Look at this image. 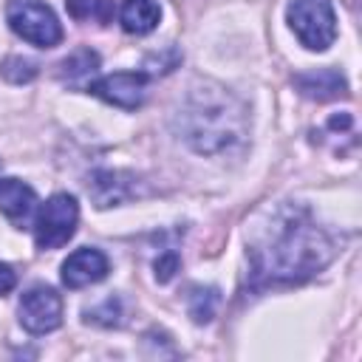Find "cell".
<instances>
[{"instance_id": "obj_1", "label": "cell", "mask_w": 362, "mask_h": 362, "mask_svg": "<svg viewBox=\"0 0 362 362\" xmlns=\"http://www.w3.org/2000/svg\"><path fill=\"white\" fill-rule=\"evenodd\" d=\"M249 255L260 280L297 283L328 266L337 255V243L311 221L305 206L286 204L269 215V223L260 229Z\"/></svg>"}, {"instance_id": "obj_2", "label": "cell", "mask_w": 362, "mask_h": 362, "mask_svg": "<svg viewBox=\"0 0 362 362\" xmlns=\"http://www.w3.org/2000/svg\"><path fill=\"white\" fill-rule=\"evenodd\" d=\"M175 130L195 153H223L246 136V107L215 82L192 88L175 113Z\"/></svg>"}, {"instance_id": "obj_3", "label": "cell", "mask_w": 362, "mask_h": 362, "mask_svg": "<svg viewBox=\"0 0 362 362\" xmlns=\"http://www.w3.org/2000/svg\"><path fill=\"white\" fill-rule=\"evenodd\" d=\"M6 20L17 37L37 48H54L62 42V25L42 0H8Z\"/></svg>"}, {"instance_id": "obj_4", "label": "cell", "mask_w": 362, "mask_h": 362, "mask_svg": "<svg viewBox=\"0 0 362 362\" xmlns=\"http://www.w3.org/2000/svg\"><path fill=\"white\" fill-rule=\"evenodd\" d=\"M288 25L308 51H325L337 40V14L331 0H291Z\"/></svg>"}, {"instance_id": "obj_5", "label": "cell", "mask_w": 362, "mask_h": 362, "mask_svg": "<svg viewBox=\"0 0 362 362\" xmlns=\"http://www.w3.org/2000/svg\"><path fill=\"white\" fill-rule=\"evenodd\" d=\"M76 221H79V204L74 195L68 192H57L51 195L37 218H34V240L40 249H59L65 246L74 232H76Z\"/></svg>"}, {"instance_id": "obj_6", "label": "cell", "mask_w": 362, "mask_h": 362, "mask_svg": "<svg viewBox=\"0 0 362 362\" xmlns=\"http://www.w3.org/2000/svg\"><path fill=\"white\" fill-rule=\"evenodd\" d=\"M17 314L28 334H51L62 322V297L51 286H31L20 297Z\"/></svg>"}, {"instance_id": "obj_7", "label": "cell", "mask_w": 362, "mask_h": 362, "mask_svg": "<svg viewBox=\"0 0 362 362\" xmlns=\"http://www.w3.org/2000/svg\"><path fill=\"white\" fill-rule=\"evenodd\" d=\"M88 93L116 105L122 110H136L147 93V74L144 71H116L88 82Z\"/></svg>"}, {"instance_id": "obj_8", "label": "cell", "mask_w": 362, "mask_h": 362, "mask_svg": "<svg viewBox=\"0 0 362 362\" xmlns=\"http://www.w3.org/2000/svg\"><path fill=\"white\" fill-rule=\"evenodd\" d=\"M107 272H110L107 257L99 249L82 246V249L71 252L68 260L62 263V283L68 288H85V286H93V283L105 280Z\"/></svg>"}, {"instance_id": "obj_9", "label": "cell", "mask_w": 362, "mask_h": 362, "mask_svg": "<svg viewBox=\"0 0 362 362\" xmlns=\"http://www.w3.org/2000/svg\"><path fill=\"white\" fill-rule=\"evenodd\" d=\"M294 88L305 99H317V102H328V99H337V96L348 93V82L337 68H317V71L297 74Z\"/></svg>"}, {"instance_id": "obj_10", "label": "cell", "mask_w": 362, "mask_h": 362, "mask_svg": "<svg viewBox=\"0 0 362 362\" xmlns=\"http://www.w3.org/2000/svg\"><path fill=\"white\" fill-rule=\"evenodd\" d=\"M88 192L96 201V206L105 209V206H116V204L127 201L136 192V184H133V175H127V173L99 170V173H93L90 184H88Z\"/></svg>"}, {"instance_id": "obj_11", "label": "cell", "mask_w": 362, "mask_h": 362, "mask_svg": "<svg viewBox=\"0 0 362 362\" xmlns=\"http://www.w3.org/2000/svg\"><path fill=\"white\" fill-rule=\"evenodd\" d=\"M37 195L34 189L20 178H0V212L11 223H25V218L34 212Z\"/></svg>"}, {"instance_id": "obj_12", "label": "cell", "mask_w": 362, "mask_h": 362, "mask_svg": "<svg viewBox=\"0 0 362 362\" xmlns=\"http://www.w3.org/2000/svg\"><path fill=\"white\" fill-rule=\"evenodd\" d=\"M119 20H122V28L127 34H150L158 20H161V8L156 0H124L122 3V11H119Z\"/></svg>"}, {"instance_id": "obj_13", "label": "cell", "mask_w": 362, "mask_h": 362, "mask_svg": "<svg viewBox=\"0 0 362 362\" xmlns=\"http://www.w3.org/2000/svg\"><path fill=\"white\" fill-rule=\"evenodd\" d=\"M96 68H99V54L90 51V48H79V51H74L71 57H65V59L59 62V71H57V74H59V79H65L68 85H79L82 79L93 76Z\"/></svg>"}, {"instance_id": "obj_14", "label": "cell", "mask_w": 362, "mask_h": 362, "mask_svg": "<svg viewBox=\"0 0 362 362\" xmlns=\"http://www.w3.org/2000/svg\"><path fill=\"white\" fill-rule=\"evenodd\" d=\"M65 8L74 20H96L102 25H107L113 20L116 3L113 0H65Z\"/></svg>"}, {"instance_id": "obj_15", "label": "cell", "mask_w": 362, "mask_h": 362, "mask_svg": "<svg viewBox=\"0 0 362 362\" xmlns=\"http://www.w3.org/2000/svg\"><path fill=\"white\" fill-rule=\"evenodd\" d=\"M218 303H221L218 288H212V286L201 288V286H198V288H192L189 297H187V311H189V317L201 325V322H209V320L215 317Z\"/></svg>"}, {"instance_id": "obj_16", "label": "cell", "mask_w": 362, "mask_h": 362, "mask_svg": "<svg viewBox=\"0 0 362 362\" xmlns=\"http://www.w3.org/2000/svg\"><path fill=\"white\" fill-rule=\"evenodd\" d=\"M85 322H93V325H102V328H116L122 325V300L119 297H107L105 303H99L96 308H88L85 311Z\"/></svg>"}, {"instance_id": "obj_17", "label": "cell", "mask_w": 362, "mask_h": 362, "mask_svg": "<svg viewBox=\"0 0 362 362\" xmlns=\"http://www.w3.org/2000/svg\"><path fill=\"white\" fill-rule=\"evenodd\" d=\"M37 68L40 65L34 59H28V57H8L3 62V76L8 82H14V85H23V82H31L37 76Z\"/></svg>"}, {"instance_id": "obj_18", "label": "cell", "mask_w": 362, "mask_h": 362, "mask_svg": "<svg viewBox=\"0 0 362 362\" xmlns=\"http://www.w3.org/2000/svg\"><path fill=\"white\" fill-rule=\"evenodd\" d=\"M175 272H178V255H175V252H164V255L156 260V280H158V283H167Z\"/></svg>"}, {"instance_id": "obj_19", "label": "cell", "mask_w": 362, "mask_h": 362, "mask_svg": "<svg viewBox=\"0 0 362 362\" xmlns=\"http://www.w3.org/2000/svg\"><path fill=\"white\" fill-rule=\"evenodd\" d=\"M14 283H17L14 269H11L8 263H0V297H3V294H8V291L14 288Z\"/></svg>"}]
</instances>
